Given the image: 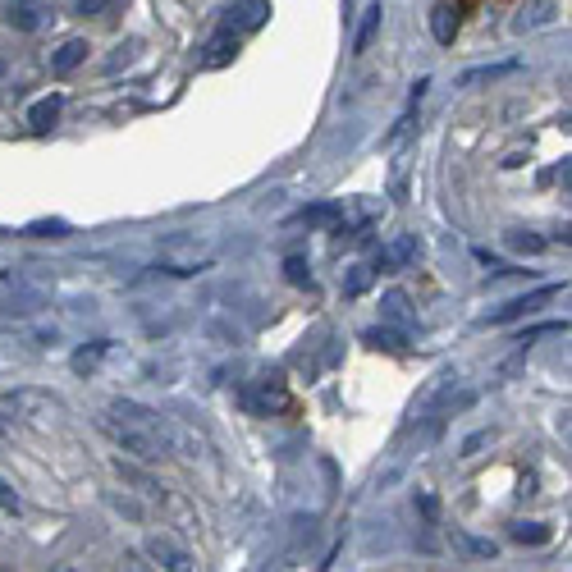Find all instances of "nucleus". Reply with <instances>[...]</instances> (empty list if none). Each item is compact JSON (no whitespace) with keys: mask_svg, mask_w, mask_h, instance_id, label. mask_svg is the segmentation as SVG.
Segmentation results:
<instances>
[{"mask_svg":"<svg viewBox=\"0 0 572 572\" xmlns=\"http://www.w3.org/2000/svg\"><path fill=\"white\" fill-rule=\"evenodd\" d=\"M417 508H421V513H426V522H435V518H440V499H435V495H426V490H421V495H417Z\"/></svg>","mask_w":572,"mask_h":572,"instance_id":"nucleus-27","label":"nucleus"},{"mask_svg":"<svg viewBox=\"0 0 572 572\" xmlns=\"http://www.w3.org/2000/svg\"><path fill=\"white\" fill-rule=\"evenodd\" d=\"M270 19V0H243V5H234L229 10V19H225V33H257L261 23Z\"/></svg>","mask_w":572,"mask_h":572,"instance_id":"nucleus-6","label":"nucleus"},{"mask_svg":"<svg viewBox=\"0 0 572 572\" xmlns=\"http://www.w3.org/2000/svg\"><path fill=\"white\" fill-rule=\"evenodd\" d=\"M508 243H513L518 252H545V238H536V234H513Z\"/></svg>","mask_w":572,"mask_h":572,"instance_id":"nucleus-26","label":"nucleus"},{"mask_svg":"<svg viewBox=\"0 0 572 572\" xmlns=\"http://www.w3.org/2000/svg\"><path fill=\"white\" fill-rule=\"evenodd\" d=\"M284 280H289V284H312V266H307V257H289V261H284Z\"/></svg>","mask_w":572,"mask_h":572,"instance_id":"nucleus-20","label":"nucleus"},{"mask_svg":"<svg viewBox=\"0 0 572 572\" xmlns=\"http://www.w3.org/2000/svg\"><path fill=\"white\" fill-rule=\"evenodd\" d=\"M0 508H5V513H19V495L10 490V481H0Z\"/></svg>","mask_w":572,"mask_h":572,"instance_id":"nucleus-28","label":"nucleus"},{"mask_svg":"<svg viewBox=\"0 0 572 572\" xmlns=\"http://www.w3.org/2000/svg\"><path fill=\"white\" fill-rule=\"evenodd\" d=\"M238 55V33H220L216 42L206 46V55H202V69H225L229 60Z\"/></svg>","mask_w":572,"mask_h":572,"instance_id":"nucleus-11","label":"nucleus"},{"mask_svg":"<svg viewBox=\"0 0 572 572\" xmlns=\"http://www.w3.org/2000/svg\"><path fill=\"white\" fill-rule=\"evenodd\" d=\"M380 19H385V10H380V0H376V5H367V14H362V23H357L353 55H362L371 42H376V33H380Z\"/></svg>","mask_w":572,"mask_h":572,"instance_id":"nucleus-12","label":"nucleus"},{"mask_svg":"<svg viewBox=\"0 0 572 572\" xmlns=\"http://www.w3.org/2000/svg\"><path fill=\"white\" fill-rule=\"evenodd\" d=\"M23 234H33V238H69V220H33Z\"/></svg>","mask_w":572,"mask_h":572,"instance_id":"nucleus-19","label":"nucleus"},{"mask_svg":"<svg viewBox=\"0 0 572 572\" xmlns=\"http://www.w3.org/2000/svg\"><path fill=\"white\" fill-rule=\"evenodd\" d=\"M486 440H490V435H486V431H481V435H472V440H467V444H463V458H472V454H476V449H481V444H486Z\"/></svg>","mask_w":572,"mask_h":572,"instance_id":"nucleus-29","label":"nucleus"},{"mask_svg":"<svg viewBox=\"0 0 572 572\" xmlns=\"http://www.w3.org/2000/svg\"><path fill=\"white\" fill-rule=\"evenodd\" d=\"M55 119H60V97H55V92H51V97H42L33 110H28V124H33L37 133H46Z\"/></svg>","mask_w":572,"mask_h":572,"instance_id":"nucleus-14","label":"nucleus"},{"mask_svg":"<svg viewBox=\"0 0 572 572\" xmlns=\"http://www.w3.org/2000/svg\"><path fill=\"white\" fill-rule=\"evenodd\" d=\"M46 14H51L46 0H10L0 19H5V28H14V33H37L46 23Z\"/></svg>","mask_w":572,"mask_h":572,"instance_id":"nucleus-4","label":"nucleus"},{"mask_svg":"<svg viewBox=\"0 0 572 572\" xmlns=\"http://www.w3.org/2000/svg\"><path fill=\"white\" fill-rule=\"evenodd\" d=\"M550 14H554V5H550V0H540L536 10H531V19L522 14V19L513 23V28H518V33H527V28H540V23H550Z\"/></svg>","mask_w":572,"mask_h":572,"instance_id":"nucleus-21","label":"nucleus"},{"mask_svg":"<svg viewBox=\"0 0 572 572\" xmlns=\"http://www.w3.org/2000/svg\"><path fill=\"white\" fill-rule=\"evenodd\" d=\"M458 540H463L472 554H481V559H495V540H476V536H463V531H458Z\"/></svg>","mask_w":572,"mask_h":572,"instance_id":"nucleus-24","label":"nucleus"},{"mask_svg":"<svg viewBox=\"0 0 572 572\" xmlns=\"http://www.w3.org/2000/svg\"><path fill=\"white\" fill-rule=\"evenodd\" d=\"M147 554H152L161 568H170V572H193L197 568L193 554H188L179 540H170V536H152V540H147Z\"/></svg>","mask_w":572,"mask_h":572,"instance_id":"nucleus-7","label":"nucleus"},{"mask_svg":"<svg viewBox=\"0 0 572 572\" xmlns=\"http://www.w3.org/2000/svg\"><path fill=\"white\" fill-rule=\"evenodd\" d=\"M106 412H110V417H119V421H142V426H170V421H165L156 408H147V403H133V399H115Z\"/></svg>","mask_w":572,"mask_h":572,"instance_id":"nucleus-9","label":"nucleus"},{"mask_svg":"<svg viewBox=\"0 0 572 572\" xmlns=\"http://www.w3.org/2000/svg\"><path fill=\"white\" fill-rule=\"evenodd\" d=\"M106 339H101V344H92V348H83V353H74V371H92L101 362V353H106Z\"/></svg>","mask_w":572,"mask_h":572,"instance_id":"nucleus-22","label":"nucleus"},{"mask_svg":"<svg viewBox=\"0 0 572 572\" xmlns=\"http://www.w3.org/2000/svg\"><path fill=\"white\" fill-rule=\"evenodd\" d=\"M362 344L389 348V353H403V348H408V335H403V330H389V325H380V330H367V335H362Z\"/></svg>","mask_w":572,"mask_h":572,"instance_id":"nucleus-15","label":"nucleus"},{"mask_svg":"<svg viewBox=\"0 0 572 572\" xmlns=\"http://www.w3.org/2000/svg\"><path fill=\"white\" fill-rule=\"evenodd\" d=\"M248 408L261 412V417H270V412H284V408H289V385H284L280 376H261V380H252V389H248Z\"/></svg>","mask_w":572,"mask_h":572,"instance_id":"nucleus-3","label":"nucleus"},{"mask_svg":"<svg viewBox=\"0 0 572 572\" xmlns=\"http://www.w3.org/2000/svg\"><path fill=\"white\" fill-rule=\"evenodd\" d=\"M0 74H5V65H0Z\"/></svg>","mask_w":572,"mask_h":572,"instance_id":"nucleus-30","label":"nucleus"},{"mask_svg":"<svg viewBox=\"0 0 572 572\" xmlns=\"http://www.w3.org/2000/svg\"><path fill=\"white\" fill-rule=\"evenodd\" d=\"M87 51H92V46H87L83 37H69V42L51 55V74H60V78H65V74H74V69L87 60Z\"/></svg>","mask_w":572,"mask_h":572,"instance_id":"nucleus-10","label":"nucleus"},{"mask_svg":"<svg viewBox=\"0 0 572 572\" xmlns=\"http://www.w3.org/2000/svg\"><path fill=\"white\" fill-rule=\"evenodd\" d=\"M513 60L508 65H486V69H467V74H458V87H476V83H495V78H504V74H513Z\"/></svg>","mask_w":572,"mask_h":572,"instance_id":"nucleus-17","label":"nucleus"},{"mask_svg":"<svg viewBox=\"0 0 572 572\" xmlns=\"http://www.w3.org/2000/svg\"><path fill=\"white\" fill-rule=\"evenodd\" d=\"M339 216H344V206H339V202H316V206H303L293 220H298V225H316V229H321V225H335Z\"/></svg>","mask_w":572,"mask_h":572,"instance_id":"nucleus-13","label":"nucleus"},{"mask_svg":"<svg viewBox=\"0 0 572 572\" xmlns=\"http://www.w3.org/2000/svg\"><path fill=\"white\" fill-rule=\"evenodd\" d=\"M550 298H559V284H545V289L527 293V298H513V303H504V307H499V312H490V316H486V325H504V321H518V316L536 312V307H540V303H550Z\"/></svg>","mask_w":572,"mask_h":572,"instance_id":"nucleus-5","label":"nucleus"},{"mask_svg":"<svg viewBox=\"0 0 572 572\" xmlns=\"http://www.w3.org/2000/svg\"><path fill=\"white\" fill-rule=\"evenodd\" d=\"M110 5H115V0H78V14H83V19H101Z\"/></svg>","mask_w":572,"mask_h":572,"instance_id":"nucleus-25","label":"nucleus"},{"mask_svg":"<svg viewBox=\"0 0 572 572\" xmlns=\"http://www.w3.org/2000/svg\"><path fill=\"white\" fill-rule=\"evenodd\" d=\"M367 284H371V266H353V270H348V284H344L348 293H362Z\"/></svg>","mask_w":572,"mask_h":572,"instance_id":"nucleus-23","label":"nucleus"},{"mask_svg":"<svg viewBox=\"0 0 572 572\" xmlns=\"http://www.w3.org/2000/svg\"><path fill=\"white\" fill-rule=\"evenodd\" d=\"M458 28H463V5H458V0H440V5L431 10V33H435V42H440V46H454Z\"/></svg>","mask_w":572,"mask_h":572,"instance_id":"nucleus-8","label":"nucleus"},{"mask_svg":"<svg viewBox=\"0 0 572 572\" xmlns=\"http://www.w3.org/2000/svg\"><path fill=\"white\" fill-rule=\"evenodd\" d=\"M508 536L518 540V545H545V540H550V527H540V522H513Z\"/></svg>","mask_w":572,"mask_h":572,"instance_id":"nucleus-18","label":"nucleus"},{"mask_svg":"<svg viewBox=\"0 0 572 572\" xmlns=\"http://www.w3.org/2000/svg\"><path fill=\"white\" fill-rule=\"evenodd\" d=\"M380 316H385V321H394V325H408V293H385V298H380Z\"/></svg>","mask_w":572,"mask_h":572,"instance_id":"nucleus-16","label":"nucleus"},{"mask_svg":"<svg viewBox=\"0 0 572 572\" xmlns=\"http://www.w3.org/2000/svg\"><path fill=\"white\" fill-rule=\"evenodd\" d=\"M42 307V284L28 270H0V312L5 316H33Z\"/></svg>","mask_w":572,"mask_h":572,"instance_id":"nucleus-2","label":"nucleus"},{"mask_svg":"<svg viewBox=\"0 0 572 572\" xmlns=\"http://www.w3.org/2000/svg\"><path fill=\"white\" fill-rule=\"evenodd\" d=\"M101 431L119 444V449H129L133 458L142 463H161V458L174 454V421L170 426H142V421H119V417H101Z\"/></svg>","mask_w":572,"mask_h":572,"instance_id":"nucleus-1","label":"nucleus"}]
</instances>
